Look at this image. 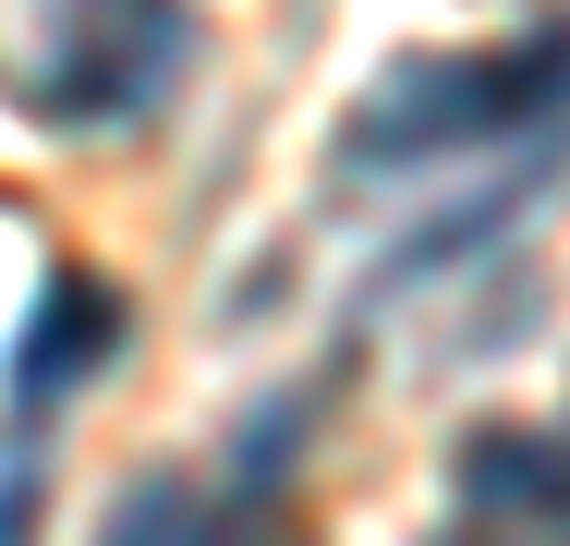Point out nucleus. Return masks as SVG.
<instances>
[{
    "instance_id": "f257e3e1",
    "label": "nucleus",
    "mask_w": 570,
    "mask_h": 546,
    "mask_svg": "<svg viewBox=\"0 0 570 546\" xmlns=\"http://www.w3.org/2000/svg\"><path fill=\"white\" fill-rule=\"evenodd\" d=\"M183 0H0V98L37 134H121L183 86Z\"/></svg>"
},
{
    "instance_id": "f03ea898",
    "label": "nucleus",
    "mask_w": 570,
    "mask_h": 546,
    "mask_svg": "<svg viewBox=\"0 0 570 546\" xmlns=\"http://www.w3.org/2000/svg\"><path fill=\"white\" fill-rule=\"evenodd\" d=\"M559 86V49L534 37V49H450V61H389L341 121V158L352 170H438L461 146H498L522 109H547Z\"/></svg>"
},
{
    "instance_id": "7ed1b4c3",
    "label": "nucleus",
    "mask_w": 570,
    "mask_h": 546,
    "mask_svg": "<svg viewBox=\"0 0 570 546\" xmlns=\"http://www.w3.org/2000/svg\"><path fill=\"white\" fill-rule=\"evenodd\" d=\"M121 292L98 267H61L49 292H37V316H24V352H12V413H49V401H73L98 364L121 352Z\"/></svg>"
},
{
    "instance_id": "20e7f679",
    "label": "nucleus",
    "mask_w": 570,
    "mask_h": 546,
    "mask_svg": "<svg viewBox=\"0 0 570 546\" xmlns=\"http://www.w3.org/2000/svg\"><path fill=\"white\" fill-rule=\"evenodd\" d=\"M450 486H461V510H473V523L547 535V523H570V437H534V426H485V437H461Z\"/></svg>"
},
{
    "instance_id": "39448f33",
    "label": "nucleus",
    "mask_w": 570,
    "mask_h": 546,
    "mask_svg": "<svg viewBox=\"0 0 570 546\" xmlns=\"http://www.w3.org/2000/svg\"><path fill=\"white\" fill-rule=\"evenodd\" d=\"M98 546H219V535H207V498L183 474H146V486H121V510L98 523Z\"/></svg>"
}]
</instances>
